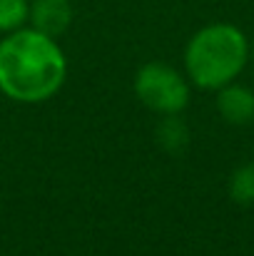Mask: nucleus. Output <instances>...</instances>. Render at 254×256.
<instances>
[{
	"instance_id": "f257e3e1",
	"label": "nucleus",
	"mask_w": 254,
	"mask_h": 256,
	"mask_svg": "<svg viewBox=\"0 0 254 256\" xmlns=\"http://www.w3.org/2000/svg\"><path fill=\"white\" fill-rule=\"evenodd\" d=\"M68 80V58L58 38L23 25L0 38V94L18 104L53 100Z\"/></svg>"
},
{
	"instance_id": "f03ea898",
	"label": "nucleus",
	"mask_w": 254,
	"mask_h": 256,
	"mask_svg": "<svg viewBox=\"0 0 254 256\" xmlns=\"http://www.w3.org/2000/svg\"><path fill=\"white\" fill-rule=\"evenodd\" d=\"M249 55V40L242 28L232 22H209L187 40L182 65L192 87L217 92L244 72Z\"/></svg>"
},
{
	"instance_id": "7ed1b4c3",
	"label": "nucleus",
	"mask_w": 254,
	"mask_h": 256,
	"mask_svg": "<svg viewBox=\"0 0 254 256\" xmlns=\"http://www.w3.org/2000/svg\"><path fill=\"white\" fill-rule=\"evenodd\" d=\"M135 97L142 107L155 114H179L189 104L192 82L184 72L172 68L167 62H147L135 72L132 80Z\"/></svg>"
},
{
	"instance_id": "20e7f679",
	"label": "nucleus",
	"mask_w": 254,
	"mask_h": 256,
	"mask_svg": "<svg viewBox=\"0 0 254 256\" xmlns=\"http://www.w3.org/2000/svg\"><path fill=\"white\" fill-rule=\"evenodd\" d=\"M28 25L45 35L60 38L73 25V2L70 0H30Z\"/></svg>"
},
{
	"instance_id": "39448f33",
	"label": "nucleus",
	"mask_w": 254,
	"mask_h": 256,
	"mask_svg": "<svg viewBox=\"0 0 254 256\" xmlns=\"http://www.w3.org/2000/svg\"><path fill=\"white\" fill-rule=\"evenodd\" d=\"M217 112L227 124L244 127L254 122V90L237 80L217 90Z\"/></svg>"
},
{
	"instance_id": "423d86ee",
	"label": "nucleus",
	"mask_w": 254,
	"mask_h": 256,
	"mask_svg": "<svg viewBox=\"0 0 254 256\" xmlns=\"http://www.w3.org/2000/svg\"><path fill=\"white\" fill-rule=\"evenodd\" d=\"M155 132H157V144L169 154L182 152L189 142V127L179 114H162Z\"/></svg>"
},
{
	"instance_id": "0eeeda50",
	"label": "nucleus",
	"mask_w": 254,
	"mask_h": 256,
	"mask_svg": "<svg viewBox=\"0 0 254 256\" xmlns=\"http://www.w3.org/2000/svg\"><path fill=\"white\" fill-rule=\"evenodd\" d=\"M229 196L237 204H244V206L254 204V162L242 164V167H237L232 172V176H229Z\"/></svg>"
},
{
	"instance_id": "6e6552de",
	"label": "nucleus",
	"mask_w": 254,
	"mask_h": 256,
	"mask_svg": "<svg viewBox=\"0 0 254 256\" xmlns=\"http://www.w3.org/2000/svg\"><path fill=\"white\" fill-rule=\"evenodd\" d=\"M30 0H0V35L28 25Z\"/></svg>"
},
{
	"instance_id": "1a4fd4ad",
	"label": "nucleus",
	"mask_w": 254,
	"mask_h": 256,
	"mask_svg": "<svg viewBox=\"0 0 254 256\" xmlns=\"http://www.w3.org/2000/svg\"><path fill=\"white\" fill-rule=\"evenodd\" d=\"M249 52H252L249 58H252V62H254V40H252V45H249Z\"/></svg>"
}]
</instances>
